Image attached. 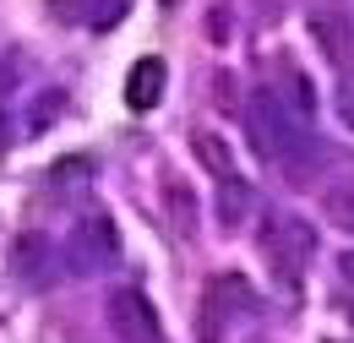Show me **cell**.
<instances>
[{"label":"cell","mask_w":354,"mask_h":343,"mask_svg":"<svg viewBox=\"0 0 354 343\" xmlns=\"http://www.w3.org/2000/svg\"><path fill=\"white\" fill-rule=\"evenodd\" d=\"M66 261H71L77 272H109V267L120 261V229H115V218L109 213L77 218V229H71V240H66Z\"/></svg>","instance_id":"obj_1"},{"label":"cell","mask_w":354,"mask_h":343,"mask_svg":"<svg viewBox=\"0 0 354 343\" xmlns=\"http://www.w3.org/2000/svg\"><path fill=\"white\" fill-rule=\"evenodd\" d=\"M262 245H267V257H272V272L295 289L300 272H306V261H316V229H310L306 218L283 213V218H272V229H267Z\"/></svg>","instance_id":"obj_2"},{"label":"cell","mask_w":354,"mask_h":343,"mask_svg":"<svg viewBox=\"0 0 354 343\" xmlns=\"http://www.w3.org/2000/svg\"><path fill=\"white\" fill-rule=\"evenodd\" d=\"M104 322L120 343H164V322H158V310L142 289H115L109 305H104Z\"/></svg>","instance_id":"obj_3"},{"label":"cell","mask_w":354,"mask_h":343,"mask_svg":"<svg viewBox=\"0 0 354 343\" xmlns=\"http://www.w3.org/2000/svg\"><path fill=\"white\" fill-rule=\"evenodd\" d=\"M306 28H310V44L322 49L327 66H349V60H354V28H349V17H338V11H310Z\"/></svg>","instance_id":"obj_4"},{"label":"cell","mask_w":354,"mask_h":343,"mask_svg":"<svg viewBox=\"0 0 354 343\" xmlns=\"http://www.w3.org/2000/svg\"><path fill=\"white\" fill-rule=\"evenodd\" d=\"M164 82H169V66L158 60V55H142L131 66V77H126V104L131 109H158V98H164Z\"/></svg>","instance_id":"obj_5"},{"label":"cell","mask_w":354,"mask_h":343,"mask_svg":"<svg viewBox=\"0 0 354 343\" xmlns=\"http://www.w3.org/2000/svg\"><path fill=\"white\" fill-rule=\"evenodd\" d=\"M191 153H196V164L207 174H218V180H234V153H229V142H223L218 131H191Z\"/></svg>","instance_id":"obj_6"},{"label":"cell","mask_w":354,"mask_h":343,"mask_svg":"<svg viewBox=\"0 0 354 343\" xmlns=\"http://www.w3.org/2000/svg\"><path fill=\"white\" fill-rule=\"evenodd\" d=\"M207 305H213V310H240V316H251V310H257V289H251V284H245V278H234V272H229V278H213V284H207Z\"/></svg>","instance_id":"obj_7"},{"label":"cell","mask_w":354,"mask_h":343,"mask_svg":"<svg viewBox=\"0 0 354 343\" xmlns=\"http://www.w3.org/2000/svg\"><path fill=\"white\" fill-rule=\"evenodd\" d=\"M164 202H169L175 229L191 234V229H196V207H202V202H196V191H191V185H180V180H164Z\"/></svg>","instance_id":"obj_8"},{"label":"cell","mask_w":354,"mask_h":343,"mask_svg":"<svg viewBox=\"0 0 354 343\" xmlns=\"http://www.w3.org/2000/svg\"><path fill=\"white\" fill-rule=\"evenodd\" d=\"M223 191H218V213H223V229H234L240 218L251 213V185L234 174V180H218Z\"/></svg>","instance_id":"obj_9"},{"label":"cell","mask_w":354,"mask_h":343,"mask_svg":"<svg viewBox=\"0 0 354 343\" xmlns=\"http://www.w3.org/2000/svg\"><path fill=\"white\" fill-rule=\"evenodd\" d=\"M322 218L338 223V229H354V185H333L322 196Z\"/></svg>","instance_id":"obj_10"},{"label":"cell","mask_w":354,"mask_h":343,"mask_svg":"<svg viewBox=\"0 0 354 343\" xmlns=\"http://www.w3.org/2000/svg\"><path fill=\"white\" fill-rule=\"evenodd\" d=\"M272 93H278V98H283V104H289L300 120H306L310 109H316V93H310V82L300 77V71H289V77H283V87H272Z\"/></svg>","instance_id":"obj_11"},{"label":"cell","mask_w":354,"mask_h":343,"mask_svg":"<svg viewBox=\"0 0 354 343\" xmlns=\"http://www.w3.org/2000/svg\"><path fill=\"white\" fill-rule=\"evenodd\" d=\"M44 251L49 245L39 234H22V240H17V272H22V278H39V257H44Z\"/></svg>","instance_id":"obj_12"},{"label":"cell","mask_w":354,"mask_h":343,"mask_svg":"<svg viewBox=\"0 0 354 343\" xmlns=\"http://www.w3.org/2000/svg\"><path fill=\"white\" fill-rule=\"evenodd\" d=\"M88 174H93V158H60V164L49 169V180H55V185H82Z\"/></svg>","instance_id":"obj_13"},{"label":"cell","mask_w":354,"mask_h":343,"mask_svg":"<svg viewBox=\"0 0 354 343\" xmlns=\"http://www.w3.org/2000/svg\"><path fill=\"white\" fill-rule=\"evenodd\" d=\"M60 104H66L60 93H44V98H39V109H33V120H28V126H33V136L44 131V120H49V115H60Z\"/></svg>","instance_id":"obj_14"},{"label":"cell","mask_w":354,"mask_h":343,"mask_svg":"<svg viewBox=\"0 0 354 343\" xmlns=\"http://www.w3.org/2000/svg\"><path fill=\"white\" fill-rule=\"evenodd\" d=\"M207 33H213V44H229V11H213V17H207Z\"/></svg>","instance_id":"obj_15"},{"label":"cell","mask_w":354,"mask_h":343,"mask_svg":"<svg viewBox=\"0 0 354 343\" xmlns=\"http://www.w3.org/2000/svg\"><path fill=\"white\" fill-rule=\"evenodd\" d=\"M49 6H55L66 22H77V17H82V0H49Z\"/></svg>","instance_id":"obj_16"},{"label":"cell","mask_w":354,"mask_h":343,"mask_svg":"<svg viewBox=\"0 0 354 343\" xmlns=\"http://www.w3.org/2000/svg\"><path fill=\"white\" fill-rule=\"evenodd\" d=\"M338 272H344V284H354V251H344V257H338Z\"/></svg>","instance_id":"obj_17"},{"label":"cell","mask_w":354,"mask_h":343,"mask_svg":"<svg viewBox=\"0 0 354 343\" xmlns=\"http://www.w3.org/2000/svg\"><path fill=\"white\" fill-rule=\"evenodd\" d=\"M338 109H344V120L354 126V93H344V104H338Z\"/></svg>","instance_id":"obj_18"},{"label":"cell","mask_w":354,"mask_h":343,"mask_svg":"<svg viewBox=\"0 0 354 343\" xmlns=\"http://www.w3.org/2000/svg\"><path fill=\"white\" fill-rule=\"evenodd\" d=\"M0 142H6V109H0Z\"/></svg>","instance_id":"obj_19"}]
</instances>
